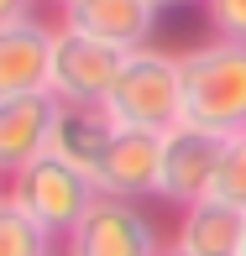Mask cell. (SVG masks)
Listing matches in <instances>:
<instances>
[{"mask_svg":"<svg viewBox=\"0 0 246 256\" xmlns=\"http://www.w3.org/2000/svg\"><path fill=\"white\" fill-rule=\"evenodd\" d=\"M32 16V0H0V26H11V21H27Z\"/></svg>","mask_w":246,"mask_h":256,"instance_id":"2e32d148","label":"cell"},{"mask_svg":"<svg viewBox=\"0 0 246 256\" xmlns=\"http://www.w3.org/2000/svg\"><path fill=\"white\" fill-rule=\"evenodd\" d=\"M157 10H173V6H194V0H152Z\"/></svg>","mask_w":246,"mask_h":256,"instance_id":"e0dca14e","label":"cell"},{"mask_svg":"<svg viewBox=\"0 0 246 256\" xmlns=\"http://www.w3.org/2000/svg\"><path fill=\"white\" fill-rule=\"evenodd\" d=\"M105 104L115 110L121 126L168 136L173 126H183V58L157 52V48L131 52Z\"/></svg>","mask_w":246,"mask_h":256,"instance_id":"7a4b0ae2","label":"cell"},{"mask_svg":"<svg viewBox=\"0 0 246 256\" xmlns=\"http://www.w3.org/2000/svg\"><path fill=\"white\" fill-rule=\"evenodd\" d=\"M58 6H63V10H68V6H74V0H58Z\"/></svg>","mask_w":246,"mask_h":256,"instance_id":"d6986e66","label":"cell"},{"mask_svg":"<svg viewBox=\"0 0 246 256\" xmlns=\"http://www.w3.org/2000/svg\"><path fill=\"white\" fill-rule=\"evenodd\" d=\"M48 246H53V236L11 194H0V256H48Z\"/></svg>","mask_w":246,"mask_h":256,"instance_id":"4fadbf2b","label":"cell"},{"mask_svg":"<svg viewBox=\"0 0 246 256\" xmlns=\"http://www.w3.org/2000/svg\"><path fill=\"white\" fill-rule=\"evenodd\" d=\"M63 26L84 32L115 52H142L152 48V26H157V6L152 0H74L63 10Z\"/></svg>","mask_w":246,"mask_h":256,"instance_id":"30bf717a","label":"cell"},{"mask_svg":"<svg viewBox=\"0 0 246 256\" xmlns=\"http://www.w3.org/2000/svg\"><path fill=\"white\" fill-rule=\"evenodd\" d=\"M53 120L58 100L53 94H27V100H0V178H21L37 157L53 146Z\"/></svg>","mask_w":246,"mask_h":256,"instance_id":"9c48e42d","label":"cell"},{"mask_svg":"<svg viewBox=\"0 0 246 256\" xmlns=\"http://www.w3.org/2000/svg\"><path fill=\"white\" fill-rule=\"evenodd\" d=\"M183 58V120L215 136H246V48L204 42Z\"/></svg>","mask_w":246,"mask_h":256,"instance_id":"6da1fadb","label":"cell"},{"mask_svg":"<svg viewBox=\"0 0 246 256\" xmlns=\"http://www.w3.org/2000/svg\"><path fill=\"white\" fill-rule=\"evenodd\" d=\"M162 256H189V251H178V246H173V240H168V246H162Z\"/></svg>","mask_w":246,"mask_h":256,"instance_id":"ac0fdd59","label":"cell"},{"mask_svg":"<svg viewBox=\"0 0 246 256\" xmlns=\"http://www.w3.org/2000/svg\"><path fill=\"white\" fill-rule=\"evenodd\" d=\"M241 256H246V246H241Z\"/></svg>","mask_w":246,"mask_h":256,"instance_id":"ffe728a7","label":"cell"},{"mask_svg":"<svg viewBox=\"0 0 246 256\" xmlns=\"http://www.w3.org/2000/svg\"><path fill=\"white\" fill-rule=\"evenodd\" d=\"M126 58L131 52H115L105 42L84 37L74 26H58V42H53V100L63 104H105L121 78Z\"/></svg>","mask_w":246,"mask_h":256,"instance_id":"5b68a950","label":"cell"},{"mask_svg":"<svg viewBox=\"0 0 246 256\" xmlns=\"http://www.w3.org/2000/svg\"><path fill=\"white\" fill-rule=\"evenodd\" d=\"M215 199L246 214V136H230V142H225L220 178H215Z\"/></svg>","mask_w":246,"mask_h":256,"instance_id":"5bb4252c","label":"cell"},{"mask_svg":"<svg viewBox=\"0 0 246 256\" xmlns=\"http://www.w3.org/2000/svg\"><path fill=\"white\" fill-rule=\"evenodd\" d=\"M204 21L215 26L220 42H241L246 48V0H199Z\"/></svg>","mask_w":246,"mask_h":256,"instance_id":"9a60e30c","label":"cell"},{"mask_svg":"<svg viewBox=\"0 0 246 256\" xmlns=\"http://www.w3.org/2000/svg\"><path fill=\"white\" fill-rule=\"evenodd\" d=\"M173 246L189 251V256H241V246H246V214L230 209V204H220V199H204V204L183 209Z\"/></svg>","mask_w":246,"mask_h":256,"instance_id":"7c38bea8","label":"cell"},{"mask_svg":"<svg viewBox=\"0 0 246 256\" xmlns=\"http://www.w3.org/2000/svg\"><path fill=\"white\" fill-rule=\"evenodd\" d=\"M53 42L58 32L37 16L0 26V100L53 94Z\"/></svg>","mask_w":246,"mask_h":256,"instance_id":"52a82bcc","label":"cell"},{"mask_svg":"<svg viewBox=\"0 0 246 256\" xmlns=\"http://www.w3.org/2000/svg\"><path fill=\"white\" fill-rule=\"evenodd\" d=\"M220 157H225V136L199 131V126H173L162 136V178H157V199L194 209L204 199H215V178H220Z\"/></svg>","mask_w":246,"mask_h":256,"instance_id":"277c9868","label":"cell"},{"mask_svg":"<svg viewBox=\"0 0 246 256\" xmlns=\"http://www.w3.org/2000/svg\"><path fill=\"white\" fill-rule=\"evenodd\" d=\"M6 194L27 209V214L37 220L48 236H63V240L79 230V220H84L89 209H95V199H100L95 178H89V172H79V168H68V162H58L53 152L37 157L21 178H11Z\"/></svg>","mask_w":246,"mask_h":256,"instance_id":"3957f363","label":"cell"},{"mask_svg":"<svg viewBox=\"0 0 246 256\" xmlns=\"http://www.w3.org/2000/svg\"><path fill=\"white\" fill-rule=\"evenodd\" d=\"M115 136H121V120H115L110 104H63L58 100V120H53V146L48 152L58 162H68V168L95 178Z\"/></svg>","mask_w":246,"mask_h":256,"instance_id":"8fae6325","label":"cell"},{"mask_svg":"<svg viewBox=\"0 0 246 256\" xmlns=\"http://www.w3.org/2000/svg\"><path fill=\"white\" fill-rule=\"evenodd\" d=\"M157 178H162V136L121 126V136L110 142V152H105L100 172H95V188L105 199L136 204L142 194H157Z\"/></svg>","mask_w":246,"mask_h":256,"instance_id":"ba28073f","label":"cell"},{"mask_svg":"<svg viewBox=\"0 0 246 256\" xmlns=\"http://www.w3.org/2000/svg\"><path fill=\"white\" fill-rule=\"evenodd\" d=\"M63 256H162V240L136 204L100 194L79 230L63 240Z\"/></svg>","mask_w":246,"mask_h":256,"instance_id":"8992f818","label":"cell"}]
</instances>
